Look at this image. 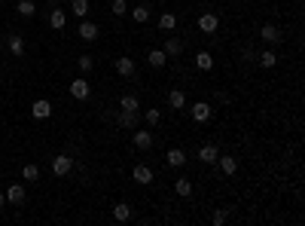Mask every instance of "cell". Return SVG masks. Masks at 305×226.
<instances>
[{
  "instance_id": "6da1fadb",
  "label": "cell",
  "mask_w": 305,
  "mask_h": 226,
  "mask_svg": "<svg viewBox=\"0 0 305 226\" xmlns=\"http://www.w3.org/2000/svg\"><path fill=\"white\" fill-rule=\"evenodd\" d=\"M217 28H220V15H217V12H202V15H199V31H202V34L214 37Z\"/></svg>"
},
{
  "instance_id": "7a4b0ae2",
  "label": "cell",
  "mask_w": 305,
  "mask_h": 226,
  "mask_svg": "<svg viewBox=\"0 0 305 226\" xmlns=\"http://www.w3.org/2000/svg\"><path fill=\"white\" fill-rule=\"evenodd\" d=\"M189 116H192L196 122H208V119L214 116V107H211L208 101H196V104L189 107Z\"/></svg>"
},
{
  "instance_id": "3957f363",
  "label": "cell",
  "mask_w": 305,
  "mask_h": 226,
  "mask_svg": "<svg viewBox=\"0 0 305 226\" xmlns=\"http://www.w3.org/2000/svg\"><path fill=\"white\" fill-rule=\"evenodd\" d=\"M70 95H73L76 101H86V98L92 95V83H89L86 77H79V80H73V83H70Z\"/></svg>"
},
{
  "instance_id": "277c9868",
  "label": "cell",
  "mask_w": 305,
  "mask_h": 226,
  "mask_svg": "<svg viewBox=\"0 0 305 226\" xmlns=\"http://www.w3.org/2000/svg\"><path fill=\"white\" fill-rule=\"evenodd\" d=\"M165 162H168L171 168H183V165L189 162V156H186V150H180V147H171V150H165Z\"/></svg>"
},
{
  "instance_id": "5b68a950",
  "label": "cell",
  "mask_w": 305,
  "mask_h": 226,
  "mask_svg": "<svg viewBox=\"0 0 305 226\" xmlns=\"http://www.w3.org/2000/svg\"><path fill=\"white\" fill-rule=\"evenodd\" d=\"M70 168H73V159H70L67 153L52 159V171H55V178H64V174H70Z\"/></svg>"
},
{
  "instance_id": "8992f818",
  "label": "cell",
  "mask_w": 305,
  "mask_h": 226,
  "mask_svg": "<svg viewBox=\"0 0 305 226\" xmlns=\"http://www.w3.org/2000/svg\"><path fill=\"white\" fill-rule=\"evenodd\" d=\"M113 67H116V73H119V77H125V80H128V77H134V58L119 55V58L113 61Z\"/></svg>"
},
{
  "instance_id": "52a82bcc",
  "label": "cell",
  "mask_w": 305,
  "mask_h": 226,
  "mask_svg": "<svg viewBox=\"0 0 305 226\" xmlns=\"http://www.w3.org/2000/svg\"><path fill=\"white\" fill-rule=\"evenodd\" d=\"M31 116H34V119H49V116H52V104H49L46 98L34 101V104H31Z\"/></svg>"
},
{
  "instance_id": "ba28073f",
  "label": "cell",
  "mask_w": 305,
  "mask_h": 226,
  "mask_svg": "<svg viewBox=\"0 0 305 226\" xmlns=\"http://www.w3.org/2000/svg\"><path fill=\"white\" fill-rule=\"evenodd\" d=\"M131 141H134V147L137 150H150L153 147V132H144L141 125L134 129V135H131Z\"/></svg>"
},
{
  "instance_id": "9c48e42d",
  "label": "cell",
  "mask_w": 305,
  "mask_h": 226,
  "mask_svg": "<svg viewBox=\"0 0 305 226\" xmlns=\"http://www.w3.org/2000/svg\"><path fill=\"white\" fill-rule=\"evenodd\" d=\"M131 178H134L141 187H147V184H153V168L141 162V165H134V168H131Z\"/></svg>"
},
{
  "instance_id": "30bf717a",
  "label": "cell",
  "mask_w": 305,
  "mask_h": 226,
  "mask_svg": "<svg viewBox=\"0 0 305 226\" xmlns=\"http://www.w3.org/2000/svg\"><path fill=\"white\" fill-rule=\"evenodd\" d=\"M79 37H82L86 43H95V40H98V24L89 21V18H82V21H79Z\"/></svg>"
},
{
  "instance_id": "8fae6325",
  "label": "cell",
  "mask_w": 305,
  "mask_h": 226,
  "mask_svg": "<svg viewBox=\"0 0 305 226\" xmlns=\"http://www.w3.org/2000/svg\"><path fill=\"white\" fill-rule=\"evenodd\" d=\"M199 162H205V165H214L217 162V156H220V150L214 147V144H205V147H199Z\"/></svg>"
},
{
  "instance_id": "7c38bea8",
  "label": "cell",
  "mask_w": 305,
  "mask_h": 226,
  "mask_svg": "<svg viewBox=\"0 0 305 226\" xmlns=\"http://www.w3.org/2000/svg\"><path fill=\"white\" fill-rule=\"evenodd\" d=\"M24 202V187L21 184H9L6 187V205H21Z\"/></svg>"
},
{
  "instance_id": "4fadbf2b",
  "label": "cell",
  "mask_w": 305,
  "mask_h": 226,
  "mask_svg": "<svg viewBox=\"0 0 305 226\" xmlns=\"http://www.w3.org/2000/svg\"><path fill=\"white\" fill-rule=\"evenodd\" d=\"M128 15L137 21V24H147L150 21V6L147 3H137V6H128Z\"/></svg>"
},
{
  "instance_id": "5bb4252c",
  "label": "cell",
  "mask_w": 305,
  "mask_h": 226,
  "mask_svg": "<svg viewBox=\"0 0 305 226\" xmlns=\"http://www.w3.org/2000/svg\"><path fill=\"white\" fill-rule=\"evenodd\" d=\"M162 52H165V55H168V58H174V55H180V52H183V40H180V37H174V34H171V37H168V40H165V46H162Z\"/></svg>"
},
{
  "instance_id": "9a60e30c",
  "label": "cell",
  "mask_w": 305,
  "mask_h": 226,
  "mask_svg": "<svg viewBox=\"0 0 305 226\" xmlns=\"http://www.w3.org/2000/svg\"><path fill=\"white\" fill-rule=\"evenodd\" d=\"M116 122L122 125V129H137L141 125V119H137V113H131V110H119V116H116Z\"/></svg>"
},
{
  "instance_id": "2e32d148",
  "label": "cell",
  "mask_w": 305,
  "mask_h": 226,
  "mask_svg": "<svg viewBox=\"0 0 305 226\" xmlns=\"http://www.w3.org/2000/svg\"><path fill=\"white\" fill-rule=\"evenodd\" d=\"M113 220H116V223H128V220H131V205L116 202V205H113Z\"/></svg>"
},
{
  "instance_id": "e0dca14e",
  "label": "cell",
  "mask_w": 305,
  "mask_h": 226,
  "mask_svg": "<svg viewBox=\"0 0 305 226\" xmlns=\"http://www.w3.org/2000/svg\"><path fill=\"white\" fill-rule=\"evenodd\" d=\"M174 28H177V15H174V12H168V9H165V12H162V15H159V31H165V34H171V31H174Z\"/></svg>"
},
{
  "instance_id": "ac0fdd59",
  "label": "cell",
  "mask_w": 305,
  "mask_h": 226,
  "mask_svg": "<svg viewBox=\"0 0 305 226\" xmlns=\"http://www.w3.org/2000/svg\"><path fill=\"white\" fill-rule=\"evenodd\" d=\"M147 61H150V67L162 70V67H165V61H168V55H165L162 49H150V52H147Z\"/></svg>"
},
{
  "instance_id": "d6986e66",
  "label": "cell",
  "mask_w": 305,
  "mask_h": 226,
  "mask_svg": "<svg viewBox=\"0 0 305 226\" xmlns=\"http://www.w3.org/2000/svg\"><path fill=\"white\" fill-rule=\"evenodd\" d=\"M196 67H199V70H214V55H211L208 49L196 52Z\"/></svg>"
},
{
  "instance_id": "ffe728a7",
  "label": "cell",
  "mask_w": 305,
  "mask_h": 226,
  "mask_svg": "<svg viewBox=\"0 0 305 226\" xmlns=\"http://www.w3.org/2000/svg\"><path fill=\"white\" fill-rule=\"evenodd\" d=\"M168 107H171V110H183V107H186V95H183L180 89H171V92H168Z\"/></svg>"
},
{
  "instance_id": "44dd1931",
  "label": "cell",
  "mask_w": 305,
  "mask_h": 226,
  "mask_svg": "<svg viewBox=\"0 0 305 226\" xmlns=\"http://www.w3.org/2000/svg\"><path fill=\"white\" fill-rule=\"evenodd\" d=\"M217 165H220L223 174H235L238 171V159L235 156H217Z\"/></svg>"
},
{
  "instance_id": "7402d4cb",
  "label": "cell",
  "mask_w": 305,
  "mask_h": 226,
  "mask_svg": "<svg viewBox=\"0 0 305 226\" xmlns=\"http://www.w3.org/2000/svg\"><path fill=\"white\" fill-rule=\"evenodd\" d=\"M174 193H177L180 199H189V196H192V181H189V178H177V181H174Z\"/></svg>"
},
{
  "instance_id": "603a6c76",
  "label": "cell",
  "mask_w": 305,
  "mask_h": 226,
  "mask_svg": "<svg viewBox=\"0 0 305 226\" xmlns=\"http://www.w3.org/2000/svg\"><path fill=\"white\" fill-rule=\"evenodd\" d=\"M260 37H263L266 43H281V31H278L275 24H263V28H260Z\"/></svg>"
},
{
  "instance_id": "cb8c5ba5",
  "label": "cell",
  "mask_w": 305,
  "mask_h": 226,
  "mask_svg": "<svg viewBox=\"0 0 305 226\" xmlns=\"http://www.w3.org/2000/svg\"><path fill=\"white\" fill-rule=\"evenodd\" d=\"M6 46H9V52L18 58V55L24 52V40H21V34H9V37H6Z\"/></svg>"
},
{
  "instance_id": "d4e9b609",
  "label": "cell",
  "mask_w": 305,
  "mask_h": 226,
  "mask_svg": "<svg viewBox=\"0 0 305 226\" xmlns=\"http://www.w3.org/2000/svg\"><path fill=\"white\" fill-rule=\"evenodd\" d=\"M119 110L137 113V110H141V98H137V95H122V98H119Z\"/></svg>"
},
{
  "instance_id": "484cf974",
  "label": "cell",
  "mask_w": 305,
  "mask_h": 226,
  "mask_svg": "<svg viewBox=\"0 0 305 226\" xmlns=\"http://www.w3.org/2000/svg\"><path fill=\"white\" fill-rule=\"evenodd\" d=\"M49 24H52L55 31H61V28L67 24V12H64V9H52V12H49Z\"/></svg>"
},
{
  "instance_id": "4316f807",
  "label": "cell",
  "mask_w": 305,
  "mask_h": 226,
  "mask_svg": "<svg viewBox=\"0 0 305 226\" xmlns=\"http://www.w3.org/2000/svg\"><path fill=\"white\" fill-rule=\"evenodd\" d=\"M257 61H260V67H275V64H278V55H275V49H263V52L257 55Z\"/></svg>"
},
{
  "instance_id": "83f0119b",
  "label": "cell",
  "mask_w": 305,
  "mask_h": 226,
  "mask_svg": "<svg viewBox=\"0 0 305 226\" xmlns=\"http://www.w3.org/2000/svg\"><path fill=\"white\" fill-rule=\"evenodd\" d=\"M15 9H18V15H21V18H31V15L37 12L34 0H18V6H15Z\"/></svg>"
},
{
  "instance_id": "f1b7e54d",
  "label": "cell",
  "mask_w": 305,
  "mask_h": 226,
  "mask_svg": "<svg viewBox=\"0 0 305 226\" xmlns=\"http://www.w3.org/2000/svg\"><path fill=\"white\" fill-rule=\"evenodd\" d=\"M70 12H73L76 18H86V15H89V0H73V3H70Z\"/></svg>"
},
{
  "instance_id": "f546056e",
  "label": "cell",
  "mask_w": 305,
  "mask_h": 226,
  "mask_svg": "<svg viewBox=\"0 0 305 226\" xmlns=\"http://www.w3.org/2000/svg\"><path fill=\"white\" fill-rule=\"evenodd\" d=\"M21 181H40V168H37L34 162H27V165L21 168Z\"/></svg>"
},
{
  "instance_id": "4dcf8cb0",
  "label": "cell",
  "mask_w": 305,
  "mask_h": 226,
  "mask_svg": "<svg viewBox=\"0 0 305 226\" xmlns=\"http://www.w3.org/2000/svg\"><path fill=\"white\" fill-rule=\"evenodd\" d=\"M76 67H79L82 73H89V70L95 67V58H92V55H79V58H76Z\"/></svg>"
},
{
  "instance_id": "1f68e13d",
  "label": "cell",
  "mask_w": 305,
  "mask_h": 226,
  "mask_svg": "<svg viewBox=\"0 0 305 226\" xmlns=\"http://www.w3.org/2000/svg\"><path fill=\"white\" fill-rule=\"evenodd\" d=\"M144 119H147V125H159V122H162V110H156V107H150V110L144 113Z\"/></svg>"
},
{
  "instance_id": "d6a6232c",
  "label": "cell",
  "mask_w": 305,
  "mask_h": 226,
  "mask_svg": "<svg viewBox=\"0 0 305 226\" xmlns=\"http://www.w3.org/2000/svg\"><path fill=\"white\" fill-rule=\"evenodd\" d=\"M226 217H229V214H226L223 208H214V214H211V223H214V226H223V223H226Z\"/></svg>"
},
{
  "instance_id": "836d02e7",
  "label": "cell",
  "mask_w": 305,
  "mask_h": 226,
  "mask_svg": "<svg viewBox=\"0 0 305 226\" xmlns=\"http://www.w3.org/2000/svg\"><path fill=\"white\" fill-rule=\"evenodd\" d=\"M110 9H113V15L119 18V15H125V12H128V3H125V0H113V6H110Z\"/></svg>"
},
{
  "instance_id": "e575fe53",
  "label": "cell",
  "mask_w": 305,
  "mask_h": 226,
  "mask_svg": "<svg viewBox=\"0 0 305 226\" xmlns=\"http://www.w3.org/2000/svg\"><path fill=\"white\" fill-rule=\"evenodd\" d=\"M3 205H6V193L0 190V208H3Z\"/></svg>"
},
{
  "instance_id": "d590c367",
  "label": "cell",
  "mask_w": 305,
  "mask_h": 226,
  "mask_svg": "<svg viewBox=\"0 0 305 226\" xmlns=\"http://www.w3.org/2000/svg\"><path fill=\"white\" fill-rule=\"evenodd\" d=\"M0 55H3V43H0Z\"/></svg>"
}]
</instances>
